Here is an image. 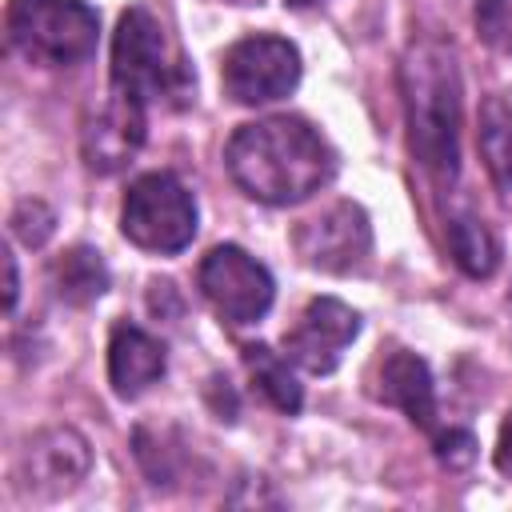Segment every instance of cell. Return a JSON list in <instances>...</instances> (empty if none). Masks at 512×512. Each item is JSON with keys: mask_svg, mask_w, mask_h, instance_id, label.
<instances>
[{"mask_svg": "<svg viewBox=\"0 0 512 512\" xmlns=\"http://www.w3.org/2000/svg\"><path fill=\"white\" fill-rule=\"evenodd\" d=\"M224 164L244 196L272 208L308 200L336 172L328 140L300 116H264L240 124L224 148Z\"/></svg>", "mask_w": 512, "mask_h": 512, "instance_id": "1", "label": "cell"}, {"mask_svg": "<svg viewBox=\"0 0 512 512\" xmlns=\"http://www.w3.org/2000/svg\"><path fill=\"white\" fill-rule=\"evenodd\" d=\"M408 148L436 184H452L460 172V68L448 44L420 40L400 64Z\"/></svg>", "mask_w": 512, "mask_h": 512, "instance_id": "2", "label": "cell"}, {"mask_svg": "<svg viewBox=\"0 0 512 512\" xmlns=\"http://www.w3.org/2000/svg\"><path fill=\"white\" fill-rule=\"evenodd\" d=\"M112 88L148 104H160L168 96L188 92V72L176 60L164 24L144 8H128L112 36Z\"/></svg>", "mask_w": 512, "mask_h": 512, "instance_id": "3", "label": "cell"}, {"mask_svg": "<svg viewBox=\"0 0 512 512\" xmlns=\"http://www.w3.org/2000/svg\"><path fill=\"white\" fill-rule=\"evenodd\" d=\"M96 32L100 16L84 0H8V40L32 64H80L96 52Z\"/></svg>", "mask_w": 512, "mask_h": 512, "instance_id": "4", "label": "cell"}, {"mask_svg": "<svg viewBox=\"0 0 512 512\" xmlns=\"http://www.w3.org/2000/svg\"><path fill=\"white\" fill-rule=\"evenodd\" d=\"M120 228L144 252H180L196 236V200L176 176L148 172L128 184L120 204Z\"/></svg>", "mask_w": 512, "mask_h": 512, "instance_id": "5", "label": "cell"}, {"mask_svg": "<svg viewBox=\"0 0 512 512\" xmlns=\"http://www.w3.org/2000/svg\"><path fill=\"white\" fill-rule=\"evenodd\" d=\"M220 84L236 104H272L300 84V52L284 36H244L224 52Z\"/></svg>", "mask_w": 512, "mask_h": 512, "instance_id": "6", "label": "cell"}, {"mask_svg": "<svg viewBox=\"0 0 512 512\" xmlns=\"http://www.w3.org/2000/svg\"><path fill=\"white\" fill-rule=\"evenodd\" d=\"M200 292L220 320L240 328V324H256L272 308L276 284L256 256H248L236 244H216L200 260Z\"/></svg>", "mask_w": 512, "mask_h": 512, "instance_id": "7", "label": "cell"}, {"mask_svg": "<svg viewBox=\"0 0 512 512\" xmlns=\"http://www.w3.org/2000/svg\"><path fill=\"white\" fill-rule=\"evenodd\" d=\"M300 260L308 268H320V272H356L368 252H372V228H368V216L360 204L352 200H340L332 208H324L320 216L304 220L292 236Z\"/></svg>", "mask_w": 512, "mask_h": 512, "instance_id": "8", "label": "cell"}, {"mask_svg": "<svg viewBox=\"0 0 512 512\" xmlns=\"http://www.w3.org/2000/svg\"><path fill=\"white\" fill-rule=\"evenodd\" d=\"M356 332H360L356 308H348L336 296H316V300H308L296 328L288 332L284 356L312 376H328V372H336V364H340L344 348L356 340Z\"/></svg>", "mask_w": 512, "mask_h": 512, "instance_id": "9", "label": "cell"}, {"mask_svg": "<svg viewBox=\"0 0 512 512\" xmlns=\"http://www.w3.org/2000/svg\"><path fill=\"white\" fill-rule=\"evenodd\" d=\"M144 132H148L144 104L112 88L108 100L84 120V132H80L84 164H88L92 172H104V176H108V172H120V168L132 164V156L140 152Z\"/></svg>", "mask_w": 512, "mask_h": 512, "instance_id": "10", "label": "cell"}, {"mask_svg": "<svg viewBox=\"0 0 512 512\" xmlns=\"http://www.w3.org/2000/svg\"><path fill=\"white\" fill-rule=\"evenodd\" d=\"M92 452L76 428H44L20 456V488L32 496H64L88 476Z\"/></svg>", "mask_w": 512, "mask_h": 512, "instance_id": "11", "label": "cell"}, {"mask_svg": "<svg viewBox=\"0 0 512 512\" xmlns=\"http://www.w3.org/2000/svg\"><path fill=\"white\" fill-rule=\"evenodd\" d=\"M168 368V352L164 344L136 328V324H116L112 328V340H108V380H112V392L120 400H136L140 392H148Z\"/></svg>", "mask_w": 512, "mask_h": 512, "instance_id": "12", "label": "cell"}, {"mask_svg": "<svg viewBox=\"0 0 512 512\" xmlns=\"http://www.w3.org/2000/svg\"><path fill=\"white\" fill-rule=\"evenodd\" d=\"M376 396L392 408H400L416 428H432L436 420V388H432V372L428 364L408 352V348H396L380 360L376 368Z\"/></svg>", "mask_w": 512, "mask_h": 512, "instance_id": "13", "label": "cell"}, {"mask_svg": "<svg viewBox=\"0 0 512 512\" xmlns=\"http://www.w3.org/2000/svg\"><path fill=\"white\" fill-rule=\"evenodd\" d=\"M448 252L460 264V272H468L476 280L492 276L496 264H500V240H496V232L480 216H472V212L448 216Z\"/></svg>", "mask_w": 512, "mask_h": 512, "instance_id": "14", "label": "cell"}, {"mask_svg": "<svg viewBox=\"0 0 512 512\" xmlns=\"http://www.w3.org/2000/svg\"><path fill=\"white\" fill-rule=\"evenodd\" d=\"M52 284H56V296L68 300V304H92L104 296L108 288V268L100 260L96 248H68L56 264H52Z\"/></svg>", "mask_w": 512, "mask_h": 512, "instance_id": "15", "label": "cell"}, {"mask_svg": "<svg viewBox=\"0 0 512 512\" xmlns=\"http://www.w3.org/2000/svg\"><path fill=\"white\" fill-rule=\"evenodd\" d=\"M480 156L492 184L512 196V108L500 96H488L480 108Z\"/></svg>", "mask_w": 512, "mask_h": 512, "instance_id": "16", "label": "cell"}, {"mask_svg": "<svg viewBox=\"0 0 512 512\" xmlns=\"http://www.w3.org/2000/svg\"><path fill=\"white\" fill-rule=\"evenodd\" d=\"M244 364H248L252 380L260 384V392H264L284 416H296V412H300L304 392H300V384H296V376H292V368H288V364H292L288 356L272 352L268 344H248V348H244Z\"/></svg>", "mask_w": 512, "mask_h": 512, "instance_id": "17", "label": "cell"}, {"mask_svg": "<svg viewBox=\"0 0 512 512\" xmlns=\"http://www.w3.org/2000/svg\"><path fill=\"white\" fill-rule=\"evenodd\" d=\"M12 232H16V240L20 244H28V248H40L52 232H56V212L44 204V200H20L16 208H12Z\"/></svg>", "mask_w": 512, "mask_h": 512, "instance_id": "18", "label": "cell"}, {"mask_svg": "<svg viewBox=\"0 0 512 512\" xmlns=\"http://www.w3.org/2000/svg\"><path fill=\"white\" fill-rule=\"evenodd\" d=\"M476 32L496 52H512V0H476Z\"/></svg>", "mask_w": 512, "mask_h": 512, "instance_id": "19", "label": "cell"}, {"mask_svg": "<svg viewBox=\"0 0 512 512\" xmlns=\"http://www.w3.org/2000/svg\"><path fill=\"white\" fill-rule=\"evenodd\" d=\"M436 456H440V464H444L448 472L468 468V464L476 460V440H472V432H464V428L440 432V436H436Z\"/></svg>", "mask_w": 512, "mask_h": 512, "instance_id": "20", "label": "cell"}, {"mask_svg": "<svg viewBox=\"0 0 512 512\" xmlns=\"http://www.w3.org/2000/svg\"><path fill=\"white\" fill-rule=\"evenodd\" d=\"M496 468H500L504 476H512V412L504 416L500 436H496Z\"/></svg>", "mask_w": 512, "mask_h": 512, "instance_id": "21", "label": "cell"}, {"mask_svg": "<svg viewBox=\"0 0 512 512\" xmlns=\"http://www.w3.org/2000/svg\"><path fill=\"white\" fill-rule=\"evenodd\" d=\"M4 272H8V288H4V308L12 312L16 308V260H12V252H4Z\"/></svg>", "mask_w": 512, "mask_h": 512, "instance_id": "22", "label": "cell"}, {"mask_svg": "<svg viewBox=\"0 0 512 512\" xmlns=\"http://www.w3.org/2000/svg\"><path fill=\"white\" fill-rule=\"evenodd\" d=\"M288 8H312V4H320V0H284Z\"/></svg>", "mask_w": 512, "mask_h": 512, "instance_id": "23", "label": "cell"}]
</instances>
